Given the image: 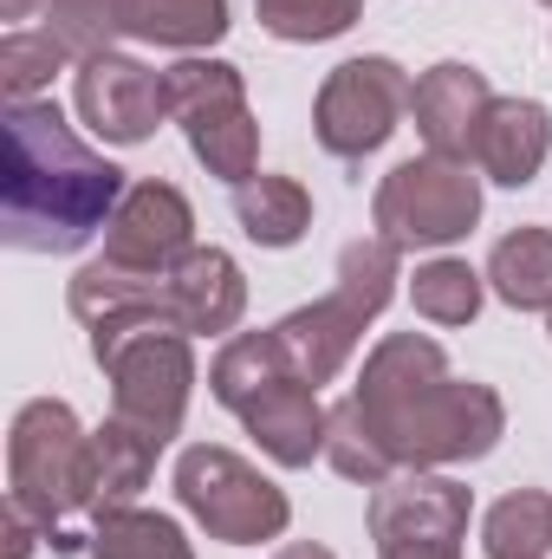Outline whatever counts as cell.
I'll list each match as a JSON object with an SVG mask.
<instances>
[{"label":"cell","instance_id":"cell-12","mask_svg":"<svg viewBox=\"0 0 552 559\" xmlns=\"http://www.w3.org/2000/svg\"><path fill=\"white\" fill-rule=\"evenodd\" d=\"M494 105V85L481 66L468 59H442L416 79V98H410V118H416V138L429 143L435 156H455L468 163L475 156V138H481V118Z\"/></svg>","mask_w":552,"mask_h":559},{"label":"cell","instance_id":"cell-15","mask_svg":"<svg viewBox=\"0 0 552 559\" xmlns=\"http://www.w3.org/2000/svg\"><path fill=\"white\" fill-rule=\"evenodd\" d=\"M552 156V111L540 98H494L475 138V169L501 189H527Z\"/></svg>","mask_w":552,"mask_h":559},{"label":"cell","instance_id":"cell-18","mask_svg":"<svg viewBox=\"0 0 552 559\" xmlns=\"http://www.w3.org/2000/svg\"><path fill=\"white\" fill-rule=\"evenodd\" d=\"M156 455H163V442L143 436L137 423H124V417L98 423L92 429V514L131 508L149 488V475H156Z\"/></svg>","mask_w":552,"mask_h":559},{"label":"cell","instance_id":"cell-2","mask_svg":"<svg viewBox=\"0 0 552 559\" xmlns=\"http://www.w3.org/2000/svg\"><path fill=\"white\" fill-rule=\"evenodd\" d=\"M358 417L377 429L397 468H455L481 462L507 436V404L494 384L448 378V352L429 332H391L371 345L358 384Z\"/></svg>","mask_w":552,"mask_h":559},{"label":"cell","instance_id":"cell-27","mask_svg":"<svg viewBox=\"0 0 552 559\" xmlns=\"http://www.w3.org/2000/svg\"><path fill=\"white\" fill-rule=\"evenodd\" d=\"M481 299H488V274H475L455 254L422 261L410 280V306H416V319H429V325H475Z\"/></svg>","mask_w":552,"mask_h":559},{"label":"cell","instance_id":"cell-26","mask_svg":"<svg viewBox=\"0 0 552 559\" xmlns=\"http://www.w3.org/2000/svg\"><path fill=\"white\" fill-rule=\"evenodd\" d=\"M397 280H404V248H397V241L358 235V241L338 248V280H332V293H338L345 306H358L364 319H377V312L397 299Z\"/></svg>","mask_w":552,"mask_h":559},{"label":"cell","instance_id":"cell-25","mask_svg":"<svg viewBox=\"0 0 552 559\" xmlns=\"http://www.w3.org/2000/svg\"><path fill=\"white\" fill-rule=\"evenodd\" d=\"M481 554L488 559H547L552 554V495L547 488H514L488 508L481 521Z\"/></svg>","mask_w":552,"mask_h":559},{"label":"cell","instance_id":"cell-1","mask_svg":"<svg viewBox=\"0 0 552 559\" xmlns=\"http://www.w3.org/2000/svg\"><path fill=\"white\" fill-rule=\"evenodd\" d=\"M124 169L65 124L52 98L7 105L0 124V241L13 254H79L111 228Z\"/></svg>","mask_w":552,"mask_h":559},{"label":"cell","instance_id":"cell-29","mask_svg":"<svg viewBox=\"0 0 552 559\" xmlns=\"http://www.w3.org/2000/svg\"><path fill=\"white\" fill-rule=\"evenodd\" d=\"M254 13L286 46H325V39H338V33L358 26L364 0H254Z\"/></svg>","mask_w":552,"mask_h":559},{"label":"cell","instance_id":"cell-3","mask_svg":"<svg viewBox=\"0 0 552 559\" xmlns=\"http://www.w3.org/2000/svg\"><path fill=\"white\" fill-rule=\"evenodd\" d=\"M92 358L111 378V417L137 423L169 449L195 397V338L169 312H124L92 325Z\"/></svg>","mask_w":552,"mask_h":559},{"label":"cell","instance_id":"cell-17","mask_svg":"<svg viewBox=\"0 0 552 559\" xmlns=\"http://www.w3.org/2000/svg\"><path fill=\"white\" fill-rule=\"evenodd\" d=\"M292 378V365H286V352H279L274 325L267 332H228L221 338V352H215V365H208V391H215V404L221 411H235V417H248L267 391H279Z\"/></svg>","mask_w":552,"mask_h":559},{"label":"cell","instance_id":"cell-33","mask_svg":"<svg viewBox=\"0 0 552 559\" xmlns=\"http://www.w3.org/2000/svg\"><path fill=\"white\" fill-rule=\"evenodd\" d=\"M274 559H338L332 547H319V540H292V547H279Z\"/></svg>","mask_w":552,"mask_h":559},{"label":"cell","instance_id":"cell-16","mask_svg":"<svg viewBox=\"0 0 552 559\" xmlns=\"http://www.w3.org/2000/svg\"><path fill=\"white\" fill-rule=\"evenodd\" d=\"M241 423H248V436L274 455L279 468H312V462L325 455V423H332V411L319 404V391H312V384L286 378V384L267 391V397H261Z\"/></svg>","mask_w":552,"mask_h":559},{"label":"cell","instance_id":"cell-35","mask_svg":"<svg viewBox=\"0 0 552 559\" xmlns=\"http://www.w3.org/2000/svg\"><path fill=\"white\" fill-rule=\"evenodd\" d=\"M547 332H552V312H547Z\"/></svg>","mask_w":552,"mask_h":559},{"label":"cell","instance_id":"cell-31","mask_svg":"<svg viewBox=\"0 0 552 559\" xmlns=\"http://www.w3.org/2000/svg\"><path fill=\"white\" fill-rule=\"evenodd\" d=\"M39 540H52V527H46L33 508H20V501L7 495V554H0V559H33Z\"/></svg>","mask_w":552,"mask_h":559},{"label":"cell","instance_id":"cell-11","mask_svg":"<svg viewBox=\"0 0 552 559\" xmlns=\"http://www.w3.org/2000/svg\"><path fill=\"white\" fill-rule=\"evenodd\" d=\"M195 248V209L176 182L143 176L124 189L111 228H105V261L137 267V274H169L182 254Z\"/></svg>","mask_w":552,"mask_h":559},{"label":"cell","instance_id":"cell-22","mask_svg":"<svg viewBox=\"0 0 552 559\" xmlns=\"http://www.w3.org/2000/svg\"><path fill=\"white\" fill-rule=\"evenodd\" d=\"M235 222L261 248H299L312 235V195H305V182L261 169V176L235 182Z\"/></svg>","mask_w":552,"mask_h":559},{"label":"cell","instance_id":"cell-14","mask_svg":"<svg viewBox=\"0 0 552 559\" xmlns=\"http://www.w3.org/2000/svg\"><path fill=\"white\" fill-rule=\"evenodd\" d=\"M364 325H371V319H364L358 306H345L338 293H325V299H312V306H292L274 325V338H279V352H286V365H292V378L319 391V384H332V378L351 365Z\"/></svg>","mask_w":552,"mask_h":559},{"label":"cell","instance_id":"cell-6","mask_svg":"<svg viewBox=\"0 0 552 559\" xmlns=\"http://www.w3.org/2000/svg\"><path fill=\"white\" fill-rule=\"evenodd\" d=\"M176 501L221 547H267L292 527L286 488L267 481L248 455H235L221 442H195V449L176 455Z\"/></svg>","mask_w":552,"mask_h":559},{"label":"cell","instance_id":"cell-4","mask_svg":"<svg viewBox=\"0 0 552 559\" xmlns=\"http://www.w3.org/2000/svg\"><path fill=\"white\" fill-rule=\"evenodd\" d=\"M7 495L33 508L52 534L65 514H92V429L65 397H33L7 429Z\"/></svg>","mask_w":552,"mask_h":559},{"label":"cell","instance_id":"cell-36","mask_svg":"<svg viewBox=\"0 0 552 559\" xmlns=\"http://www.w3.org/2000/svg\"><path fill=\"white\" fill-rule=\"evenodd\" d=\"M547 7H552V0H547Z\"/></svg>","mask_w":552,"mask_h":559},{"label":"cell","instance_id":"cell-5","mask_svg":"<svg viewBox=\"0 0 552 559\" xmlns=\"http://www.w3.org/2000/svg\"><path fill=\"white\" fill-rule=\"evenodd\" d=\"M163 85H169V118L182 124L189 156H195L215 182L235 189V182L261 176V124H254L241 66L189 52V59H176V66L163 72Z\"/></svg>","mask_w":552,"mask_h":559},{"label":"cell","instance_id":"cell-24","mask_svg":"<svg viewBox=\"0 0 552 559\" xmlns=\"http://www.w3.org/2000/svg\"><path fill=\"white\" fill-rule=\"evenodd\" d=\"M65 66H79V52L52 26H7L0 33V92H7V105L39 98Z\"/></svg>","mask_w":552,"mask_h":559},{"label":"cell","instance_id":"cell-28","mask_svg":"<svg viewBox=\"0 0 552 559\" xmlns=\"http://www.w3.org/2000/svg\"><path fill=\"white\" fill-rule=\"evenodd\" d=\"M325 462L345 475V481H358V488H384L391 475H397V462H391V449L377 442V429L358 417V404L345 397V404H332V423H325Z\"/></svg>","mask_w":552,"mask_h":559},{"label":"cell","instance_id":"cell-32","mask_svg":"<svg viewBox=\"0 0 552 559\" xmlns=\"http://www.w3.org/2000/svg\"><path fill=\"white\" fill-rule=\"evenodd\" d=\"M377 559H461V540H416V547H384Z\"/></svg>","mask_w":552,"mask_h":559},{"label":"cell","instance_id":"cell-21","mask_svg":"<svg viewBox=\"0 0 552 559\" xmlns=\"http://www.w3.org/2000/svg\"><path fill=\"white\" fill-rule=\"evenodd\" d=\"M488 293L514 312H552V228H514L488 254Z\"/></svg>","mask_w":552,"mask_h":559},{"label":"cell","instance_id":"cell-20","mask_svg":"<svg viewBox=\"0 0 552 559\" xmlns=\"http://www.w3.org/2000/svg\"><path fill=\"white\" fill-rule=\"evenodd\" d=\"M65 306L72 319L92 332L105 319H124V312H169L163 306V274H137V267H118V261H85L79 274L65 280Z\"/></svg>","mask_w":552,"mask_h":559},{"label":"cell","instance_id":"cell-7","mask_svg":"<svg viewBox=\"0 0 552 559\" xmlns=\"http://www.w3.org/2000/svg\"><path fill=\"white\" fill-rule=\"evenodd\" d=\"M371 222L404 254L410 248H455L481 222V176L468 163H455V156H435V150L429 156H410V163H397L377 182Z\"/></svg>","mask_w":552,"mask_h":559},{"label":"cell","instance_id":"cell-34","mask_svg":"<svg viewBox=\"0 0 552 559\" xmlns=\"http://www.w3.org/2000/svg\"><path fill=\"white\" fill-rule=\"evenodd\" d=\"M33 7H39V0H0V20H7V26H26Z\"/></svg>","mask_w":552,"mask_h":559},{"label":"cell","instance_id":"cell-19","mask_svg":"<svg viewBox=\"0 0 552 559\" xmlns=\"http://www.w3.org/2000/svg\"><path fill=\"white\" fill-rule=\"evenodd\" d=\"M228 0H124V39L169 46V52H208L228 39Z\"/></svg>","mask_w":552,"mask_h":559},{"label":"cell","instance_id":"cell-8","mask_svg":"<svg viewBox=\"0 0 552 559\" xmlns=\"http://www.w3.org/2000/svg\"><path fill=\"white\" fill-rule=\"evenodd\" d=\"M416 98V79L391 59V52H364L325 72L319 98H312V131L338 163H364L397 138L404 111Z\"/></svg>","mask_w":552,"mask_h":559},{"label":"cell","instance_id":"cell-30","mask_svg":"<svg viewBox=\"0 0 552 559\" xmlns=\"http://www.w3.org/2000/svg\"><path fill=\"white\" fill-rule=\"evenodd\" d=\"M39 13L79 52V66L111 52V39H124V0H39Z\"/></svg>","mask_w":552,"mask_h":559},{"label":"cell","instance_id":"cell-23","mask_svg":"<svg viewBox=\"0 0 552 559\" xmlns=\"http://www.w3.org/2000/svg\"><path fill=\"white\" fill-rule=\"evenodd\" d=\"M85 559H195V547H189L182 521H169V514L131 501V508L92 514V547H85Z\"/></svg>","mask_w":552,"mask_h":559},{"label":"cell","instance_id":"cell-13","mask_svg":"<svg viewBox=\"0 0 552 559\" xmlns=\"http://www.w3.org/2000/svg\"><path fill=\"white\" fill-rule=\"evenodd\" d=\"M163 306L189 338H221L241 325L248 312V274L228 248H189L169 274H163Z\"/></svg>","mask_w":552,"mask_h":559},{"label":"cell","instance_id":"cell-9","mask_svg":"<svg viewBox=\"0 0 552 559\" xmlns=\"http://www.w3.org/2000/svg\"><path fill=\"white\" fill-rule=\"evenodd\" d=\"M72 105H79V118L105 143L131 150V143H149L156 124L169 118V85H163V72H149L143 59L111 46V52H98V59L79 66Z\"/></svg>","mask_w":552,"mask_h":559},{"label":"cell","instance_id":"cell-10","mask_svg":"<svg viewBox=\"0 0 552 559\" xmlns=\"http://www.w3.org/2000/svg\"><path fill=\"white\" fill-rule=\"evenodd\" d=\"M371 540L416 547V540H461L475 521V488L442 475V468H397L384 488H371Z\"/></svg>","mask_w":552,"mask_h":559}]
</instances>
